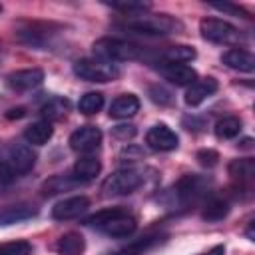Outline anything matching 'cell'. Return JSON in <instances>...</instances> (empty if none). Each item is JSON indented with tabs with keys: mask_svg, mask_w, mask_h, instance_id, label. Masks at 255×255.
<instances>
[{
	"mask_svg": "<svg viewBox=\"0 0 255 255\" xmlns=\"http://www.w3.org/2000/svg\"><path fill=\"white\" fill-rule=\"evenodd\" d=\"M124 30H131L135 34H145V36H169V34H179L183 32V24L169 14H149V12H139L126 16L120 24Z\"/></svg>",
	"mask_w": 255,
	"mask_h": 255,
	"instance_id": "1",
	"label": "cell"
},
{
	"mask_svg": "<svg viewBox=\"0 0 255 255\" xmlns=\"http://www.w3.org/2000/svg\"><path fill=\"white\" fill-rule=\"evenodd\" d=\"M88 225L100 229L102 233L110 235V237H129L135 229H137V221L133 215H129L124 209H104L98 211L96 215L86 219Z\"/></svg>",
	"mask_w": 255,
	"mask_h": 255,
	"instance_id": "2",
	"label": "cell"
},
{
	"mask_svg": "<svg viewBox=\"0 0 255 255\" xmlns=\"http://www.w3.org/2000/svg\"><path fill=\"white\" fill-rule=\"evenodd\" d=\"M94 56L106 62H133V60H141L143 52L139 46L120 40V38H100L98 42H94Z\"/></svg>",
	"mask_w": 255,
	"mask_h": 255,
	"instance_id": "3",
	"label": "cell"
},
{
	"mask_svg": "<svg viewBox=\"0 0 255 255\" xmlns=\"http://www.w3.org/2000/svg\"><path fill=\"white\" fill-rule=\"evenodd\" d=\"M143 171L135 167H122L114 171L102 185V191L106 197H120V195H129L133 193L141 183H143Z\"/></svg>",
	"mask_w": 255,
	"mask_h": 255,
	"instance_id": "4",
	"label": "cell"
},
{
	"mask_svg": "<svg viewBox=\"0 0 255 255\" xmlns=\"http://www.w3.org/2000/svg\"><path fill=\"white\" fill-rule=\"evenodd\" d=\"M74 74L86 82L106 84L120 76V68L112 62H106L100 58H82L74 64Z\"/></svg>",
	"mask_w": 255,
	"mask_h": 255,
	"instance_id": "5",
	"label": "cell"
},
{
	"mask_svg": "<svg viewBox=\"0 0 255 255\" xmlns=\"http://www.w3.org/2000/svg\"><path fill=\"white\" fill-rule=\"evenodd\" d=\"M199 32L205 40L215 42V44H239L245 42V36L239 28H235L233 24L219 20V18H203L199 22Z\"/></svg>",
	"mask_w": 255,
	"mask_h": 255,
	"instance_id": "6",
	"label": "cell"
},
{
	"mask_svg": "<svg viewBox=\"0 0 255 255\" xmlns=\"http://www.w3.org/2000/svg\"><path fill=\"white\" fill-rule=\"evenodd\" d=\"M4 163L14 175L28 173L36 163V153L26 143H12L4 153Z\"/></svg>",
	"mask_w": 255,
	"mask_h": 255,
	"instance_id": "7",
	"label": "cell"
},
{
	"mask_svg": "<svg viewBox=\"0 0 255 255\" xmlns=\"http://www.w3.org/2000/svg\"><path fill=\"white\" fill-rule=\"evenodd\" d=\"M102 143V131L96 126H82L70 135V147L80 153H88L98 149Z\"/></svg>",
	"mask_w": 255,
	"mask_h": 255,
	"instance_id": "8",
	"label": "cell"
},
{
	"mask_svg": "<svg viewBox=\"0 0 255 255\" xmlns=\"http://www.w3.org/2000/svg\"><path fill=\"white\" fill-rule=\"evenodd\" d=\"M145 143L155 149V151H171L177 147L179 137L177 133L167 128L165 124H155L153 128H149V131L145 133Z\"/></svg>",
	"mask_w": 255,
	"mask_h": 255,
	"instance_id": "9",
	"label": "cell"
},
{
	"mask_svg": "<svg viewBox=\"0 0 255 255\" xmlns=\"http://www.w3.org/2000/svg\"><path fill=\"white\" fill-rule=\"evenodd\" d=\"M90 207V199L86 195H74V197H66L62 201H58L52 207V217L56 221H68V219H76L82 213H86Z\"/></svg>",
	"mask_w": 255,
	"mask_h": 255,
	"instance_id": "10",
	"label": "cell"
},
{
	"mask_svg": "<svg viewBox=\"0 0 255 255\" xmlns=\"http://www.w3.org/2000/svg\"><path fill=\"white\" fill-rule=\"evenodd\" d=\"M44 82V72L40 68H28V70H16L6 76V86L14 92H28L38 88Z\"/></svg>",
	"mask_w": 255,
	"mask_h": 255,
	"instance_id": "11",
	"label": "cell"
},
{
	"mask_svg": "<svg viewBox=\"0 0 255 255\" xmlns=\"http://www.w3.org/2000/svg\"><path fill=\"white\" fill-rule=\"evenodd\" d=\"M205 191H207V179H205V177H199V175H185V177H181V179L175 183V187H173V193H175V197H177L181 203L195 201V199L201 197Z\"/></svg>",
	"mask_w": 255,
	"mask_h": 255,
	"instance_id": "12",
	"label": "cell"
},
{
	"mask_svg": "<svg viewBox=\"0 0 255 255\" xmlns=\"http://www.w3.org/2000/svg\"><path fill=\"white\" fill-rule=\"evenodd\" d=\"M217 88H219V84H217L215 78H201V80H195V82L187 88L183 100H185L187 106L195 108V106L203 104L209 96H213V94L217 92Z\"/></svg>",
	"mask_w": 255,
	"mask_h": 255,
	"instance_id": "13",
	"label": "cell"
},
{
	"mask_svg": "<svg viewBox=\"0 0 255 255\" xmlns=\"http://www.w3.org/2000/svg\"><path fill=\"white\" fill-rule=\"evenodd\" d=\"M221 62L235 70V72H245V74H251L255 70V58L247 52V50H241V48H231L227 50L223 56H221Z\"/></svg>",
	"mask_w": 255,
	"mask_h": 255,
	"instance_id": "14",
	"label": "cell"
},
{
	"mask_svg": "<svg viewBox=\"0 0 255 255\" xmlns=\"http://www.w3.org/2000/svg\"><path fill=\"white\" fill-rule=\"evenodd\" d=\"M161 76L175 86H191L197 80V72L185 64H165L161 68Z\"/></svg>",
	"mask_w": 255,
	"mask_h": 255,
	"instance_id": "15",
	"label": "cell"
},
{
	"mask_svg": "<svg viewBox=\"0 0 255 255\" xmlns=\"http://www.w3.org/2000/svg\"><path fill=\"white\" fill-rule=\"evenodd\" d=\"M137 112H139V100H137L133 94L118 96V98L112 102V106H110V118H116V120L133 118Z\"/></svg>",
	"mask_w": 255,
	"mask_h": 255,
	"instance_id": "16",
	"label": "cell"
},
{
	"mask_svg": "<svg viewBox=\"0 0 255 255\" xmlns=\"http://www.w3.org/2000/svg\"><path fill=\"white\" fill-rule=\"evenodd\" d=\"M229 175L237 181V185L251 189L255 177V161L253 159H233L229 163Z\"/></svg>",
	"mask_w": 255,
	"mask_h": 255,
	"instance_id": "17",
	"label": "cell"
},
{
	"mask_svg": "<svg viewBox=\"0 0 255 255\" xmlns=\"http://www.w3.org/2000/svg\"><path fill=\"white\" fill-rule=\"evenodd\" d=\"M56 251H58V255H84V251H86V239L78 231H68V233H64L58 239Z\"/></svg>",
	"mask_w": 255,
	"mask_h": 255,
	"instance_id": "18",
	"label": "cell"
},
{
	"mask_svg": "<svg viewBox=\"0 0 255 255\" xmlns=\"http://www.w3.org/2000/svg\"><path fill=\"white\" fill-rule=\"evenodd\" d=\"M36 207L30 203H18V205H10L6 209L0 211V225H12V223H20L26 219H32L36 215Z\"/></svg>",
	"mask_w": 255,
	"mask_h": 255,
	"instance_id": "19",
	"label": "cell"
},
{
	"mask_svg": "<svg viewBox=\"0 0 255 255\" xmlns=\"http://www.w3.org/2000/svg\"><path fill=\"white\" fill-rule=\"evenodd\" d=\"M52 135H54V128L46 120L36 122V124L28 126L24 129V139L28 143H32V145H44V143H48L52 139Z\"/></svg>",
	"mask_w": 255,
	"mask_h": 255,
	"instance_id": "20",
	"label": "cell"
},
{
	"mask_svg": "<svg viewBox=\"0 0 255 255\" xmlns=\"http://www.w3.org/2000/svg\"><path fill=\"white\" fill-rule=\"evenodd\" d=\"M102 171V163L100 159L92 157V155H86V157H80L76 163H74V175L78 181H90L94 177H98Z\"/></svg>",
	"mask_w": 255,
	"mask_h": 255,
	"instance_id": "21",
	"label": "cell"
},
{
	"mask_svg": "<svg viewBox=\"0 0 255 255\" xmlns=\"http://www.w3.org/2000/svg\"><path fill=\"white\" fill-rule=\"evenodd\" d=\"M195 56H197V52H195L191 46H185V44L171 46V48H167V50L161 54V58H163L167 64H183V62H191Z\"/></svg>",
	"mask_w": 255,
	"mask_h": 255,
	"instance_id": "22",
	"label": "cell"
},
{
	"mask_svg": "<svg viewBox=\"0 0 255 255\" xmlns=\"http://www.w3.org/2000/svg\"><path fill=\"white\" fill-rule=\"evenodd\" d=\"M227 213H229V203L225 199L213 197L205 203V207L201 211V217L205 221H221L223 217H227Z\"/></svg>",
	"mask_w": 255,
	"mask_h": 255,
	"instance_id": "23",
	"label": "cell"
},
{
	"mask_svg": "<svg viewBox=\"0 0 255 255\" xmlns=\"http://www.w3.org/2000/svg\"><path fill=\"white\" fill-rule=\"evenodd\" d=\"M239 131H241V120L239 118L229 116V118H223L215 124V135L219 139H231V137L239 135Z\"/></svg>",
	"mask_w": 255,
	"mask_h": 255,
	"instance_id": "24",
	"label": "cell"
},
{
	"mask_svg": "<svg viewBox=\"0 0 255 255\" xmlns=\"http://www.w3.org/2000/svg\"><path fill=\"white\" fill-rule=\"evenodd\" d=\"M104 108V96L100 92H88L80 98V104H78V110L86 116H92V114H98L100 110Z\"/></svg>",
	"mask_w": 255,
	"mask_h": 255,
	"instance_id": "25",
	"label": "cell"
},
{
	"mask_svg": "<svg viewBox=\"0 0 255 255\" xmlns=\"http://www.w3.org/2000/svg\"><path fill=\"white\" fill-rule=\"evenodd\" d=\"M68 108H70L68 100H64V98H52V100H48V104L42 106V116L46 118V122L58 120V118L66 116Z\"/></svg>",
	"mask_w": 255,
	"mask_h": 255,
	"instance_id": "26",
	"label": "cell"
},
{
	"mask_svg": "<svg viewBox=\"0 0 255 255\" xmlns=\"http://www.w3.org/2000/svg\"><path fill=\"white\" fill-rule=\"evenodd\" d=\"M108 6H112L114 10H120L124 12L126 16H131V14H139V12H145L151 8L149 2H110Z\"/></svg>",
	"mask_w": 255,
	"mask_h": 255,
	"instance_id": "27",
	"label": "cell"
},
{
	"mask_svg": "<svg viewBox=\"0 0 255 255\" xmlns=\"http://www.w3.org/2000/svg\"><path fill=\"white\" fill-rule=\"evenodd\" d=\"M0 255H32V245L28 241H12L0 245Z\"/></svg>",
	"mask_w": 255,
	"mask_h": 255,
	"instance_id": "28",
	"label": "cell"
},
{
	"mask_svg": "<svg viewBox=\"0 0 255 255\" xmlns=\"http://www.w3.org/2000/svg\"><path fill=\"white\" fill-rule=\"evenodd\" d=\"M149 98H151L155 104H159V106H167V104L173 102L171 92L165 90L163 86H151V88H149Z\"/></svg>",
	"mask_w": 255,
	"mask_h": 255,
	"instance_id": "29",
	"label": "cell"
},
{
	"mask_svg": "<svg viewBox=\"0 0 255 255\" xmlns=\"http://www.w3.org/2000/svg\"><path fill=\"white\" fill-rule=\"evenodd\" d=\"M195 157H197L199 165H203V167H215L219 161V153L215 149H199Z\"/></svg>",
	"mask_w": 255,
	"mask_h": 255,
	"instance_id": "30",
	"label": "cell"
},
{
	"mask_svg": "<svg viewBox=\"0 0 255 255\" xmlns=\"http://www.w3.org/2000/svg\"><path fill=\"white\" fill-rule=\"evenodd\" d=\"M114 133L122 139H128V137L135 135V128L133 126H118V128H114Z\"/></svg>",
	"mask_w": 255,
	"mask_h": 255,
	"instance_id": "31",
	"label": "cell"
},
{
	"mask_svg": "<svg viewBox=\"0 0 255 255\" xmlns=\"http://www.w3.org/2000/svg\"><path fill=\"white\" fill-rule=\"evenodd\" d=\"M215 10H221V12H231V14H235V16H245L247 18V12H243L241 8H237V6H231V4H211Z\"/></svg>",
	"mask_w": 255,
	"mask_h": 255,
	"instance_id": "32",
	"label": "cell"
},
{
	"mask_svg": "<svg viewBox=\"0 0 255 255\" xmlns=\"http://www.w3.org/2000/svg\"><path fill=\"white\" fill-rule=\"evenodd\" d=\"M203 255H225V245H215L213 249H209V251L203 253Z\"/></svg>",
	"mask_w": 255,
	"mask_h": 255,
	"instance_id": "33",
	"label": "cell"
},
{
	"mask_svg": "<svg viewBox=\"0 0 255 255\" xmlns=\"http://www.w3.org/2000/svg\"><path fill=\"white\" fill-rule=\"evenodd\" d=\"M10 183H12V181H8V179H4V177L0 175V195H2V193L8 189V185H10Z\"/></svg>",
	"mask_w": 255,
	"mask_h": 255,
	"instance_id": "34",
	"label": "cell"
},
{
	"mask_svg": "<svg viewBox=\"0 0 255 255\" xmlns=\"http://www.w3.org/2000/svg\"><path fill=\"white\" fill-rule=\"evenodd\" d=\"M0 12H2V6H0Z\"/></svg>",
	"mask_w": 255,
	"mask_h": 255,
	"instance_id": "35",
	"label": "cell"
}]
</instances>
